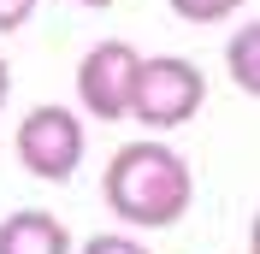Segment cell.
I'll return each instance as SVG.
<instances>
[{"mask_svg": "<svg viewBox=\"0 0 260 254\" xmlns=\"http://www.w3.org/2000/svg\"><path fill=\"white\" fill-rule=\"evenodd\" d=\"M101 195H107V207L130 231H166V225H178L189 213L195 172H189V160L178 148L142 136V142H124L113 154V166L101 177Z\"/></svg>", "mask_w": 260, "mask_h": 254, "instance_id": "cell-1", "label": "cell"}, {"mask_svg": "<svg viewBox=\"0 0 260 254\" xmlns=\"http://www.w3.org/2000/svg\"><path fill=\"white\" fill-rule=\"evenodd\" d=\"M12 148H18V166L30 177L65 183V177L83 166V118L71 107H59V101H42V107H30L18 118Z\"/></svg>", "mask_w": 260, "mask_h": 254, "instance_id": "cell-2", "label": "cell"}, {"mask_svg": "<svg viewBox=\"0 0 260 254\" xmlns=\"http://www.w3.org/2000/svg\"><path fill=\"white\" fill-rule=\"evenodd\" d=\"M207 101V77L201 65L183 59V53H160V59H142V83H136V124L148 130H178L189 124Z\"/></svg>", "mask_w": 260, "mask_h": 254, "instance_id": "cell-3", "label": "cell"}, {"mask_svg": "<svg viewBox=\"0 0 260 254\" xmlns=\"http://www.w3.org/2000/svg\"><path fill=\"white\" fill-rule=\"evenodd\" d=\"M136 83H142V53L130 42H95L77 65V101L101 124L136 112Z\"/></svg>", "mask_w": 260, "mask_h": 254, "instance_id": "cell-4", "label": "cell"}, {"mask_svg": "<svg viewBox=\"0 0 260 254\" xmlns=\"http://www.w3.org/2000/svg\"><path fill=\"white\" fill-rule=\"evenodd\" d=\"M0 254H71V231L42 207H24L0 219Z\"/></svg>", "mask_w": 260, "mask_h": 254, "instance_id": "cell-5", "label": "cell"}, {"mask_svg": "<svg viewBox=\"0 0 260 254\" xmlns=\"http://www.w3.org/2000/svg\"><path fill=\"white\" fill-rule=\"evenodd\" d=\"M225 71H231V83H237L243 95L260 101V18L243 24V30L225 42Z\"/></svg>", "mask_w": 260, "mask_h": 254, "instance_id": "cell-6", "label": "cell"}, {"mask_svg": "<svg viewBox=\"0 0 260 254\" xmlns=\"http://www.w3.org/2000/svg\"><path fill=\"white\" fill-rule=\"evenodd\" d=\"M172 12L183 24H225L231 12H243V0H172Z\"/></svg>", "mask_w": 260, "mask_h": 254, "instance_id": "cell-7", "label": "cell"}, {"mask_svg": "<svg viewBox=\"0 0 260 254\" xmlns=\"http://www.w3.org/2000/svg\"><path fill=\"white\" fill-rule=\"evenodd\" d=\"M77 254H148V242L124 237V231H101V237H89Z\"/></svg>", "mask_w": 260, "mask_h": 254, "instance_id": "cell-8", "label": "cell"}, {"mask_svg": "<svg viewBox=\"0 0 260 254\" xmlns=\"http://www.w3.org/2000/svg\"><path fill=\"white\" fill-rule=\"evenodd\" d=\"M30 12H36V0H0V36L24 30V24H30Z\"/></svg>", "mask_w": 260, "mask_h": 254, "instance_id": "cell-9", "label": "cell"}, {"mask_svg": "<svg viewBox=\"0 0 260 254\" xmlns=\"http://www.w3.org/2000/svg\"><path fill=\"white\" fill-rule=\"evenodd\" d=\"M6 95H12V71H6V59H0V107H6Z\"/></svg>", "mask_w": 260, "mask_h": 254, "instance_id": "cell-10", "label": "cell"}, {"mask_svg": "<svg viewBox=\"0 0 260 254\" xmlns=\"http://www.w3.org/2000/svg\"><path fill=\"white\" fill-rule=\"evenodd\" d=\"M248 254H260V213H254V225H248Z\"/></svg>", "mask_w": 260, "mask_h": 254, "instance_id": "cell-11", "label": "cell"}, {"mask_svg": "<svg viewBox=\"0 0 260 254\" xmlns=\"http://www.w3.org/2000/svg\"><path fill=\"white\" fill-rule=\"evenodd\" d=\"M77 6H95V12H101V6H113V0H77Z\"/></svg>", "mask_w": 260, "mask_h": 254, "instance_id": "cell-12", "label": "cell"}]
</instances>
